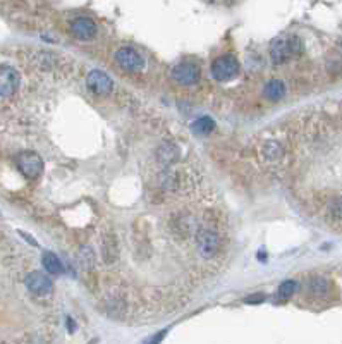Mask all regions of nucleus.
<instances>
[{
	"mask_svg": "<svg viewBox=\"0 0 342 344\" xmlns=\"http://www.w3.org/2000/svg\"><path fill=\"white\" fill-rule=\"evenodd\" d=\"M16 167L24 177L36 179L43 172V160L35 152H21L16 157Z\"/></svg>",
	"mask_w": 342,
	"mask_h": 344,
	"instance_id": "1",
	"label": "nucleus"
},
{
	"mask_svg": "<svg viewBox=\"0 0 342 344\" xmlns=\"http://www.w3.org/2000/svg\"><path fill=\"white\" fill-rule=\"evenodd\" d=\"M220 238L212 229H200L196 233V248L203 258H213L219 252Z\"/></svg>",
	"mask_w": 342,
	"mask_h": 344,
	"instance_id": "2",
	"label": "nucleus"
},
{
	"mask_svg": "<svg viewBox=\"0 0 342 344\" xmlns=\"http://www.w3.org/2000/svg\"><path fill=\"white\" fill-rule=\"evenodd\" d=\"M239 71V64L236 61V57L232 55H224V57H219L215 62L212 64V74L217 81H227L231 78H234Z\"/></svg>",
	"mask_w": 342,
	"mask_h": 344,
	"instance_id": "3",
	"label": "nucleus"
},
{
	"mask_svg": "<svg viewBox=\"0 0 342 344\" xmlns=\"http://www.w3.org/2000/svg\"><path fill=\"white\" fill-rule=\"evenodd\" d=\"M115 61H117V64L121 66L122 69L133 71V73L141 71L143 67H145V59H143L134 48H129V47H124L121 50H117Z\"/></svg>",
	"mask_w": 342,
	"mask_h": 344,
	"instance_id": "4",
	"label": "nucleus"
},
{
	"mask_svg": "<svg viewBox=\"0 0 342 344\" xmlns=\"http://www.w3.org/2000/svg\"><path fill=\"white\" fill-rule=\"evenodd\" d=\"M19 73L10 66H0V96H10L19 86Z\"/></svg>",
	"mask_w": 342,
	"mask_h": 344,
	"instance_id": "5",
	"label": "nucleus"
},
{
	"mask_svg": "<svg viewBox=\"0 0 342 344\" xmlns=\"http://www.w3.org/2000/svg\"><path fill=\"white\" fill-rule=\"evenodd\" d=\"M200 67L191 62H182L172 69V78L181 85H194L200 81Z\"/></svg>",
	"mask_w": 342,
	"mask_h": 344,
	"instance_id": "6",
	"label": "nucleus"
},
{
	"mask_svg": "<svg viewBox=\"0 0 342 344\" xmlns=\"http://www.w3.org/2000/svg\"><path fill=\"white\" fill-rule=\"evenodd\" d=\"M86 86L95 95H108L112 91V80L103 71H91L86 80Z\"/></svg>",
	"mask_w": 342,
	"mask_h": 344,
	"instance_id": "7",
	"label": "nucleus"
},
{
	"mask_svg": "<svg viewBox=\"0 0 342 344\" xmlns=\"http://www.w3.org/2000/svg\"><path fill=\"white\" fill-rule=\"evenodd\" d=\"M26 287L36 296H47L54 287V284H52L48 275L41 274V272H31L26 277Z\"/></svg>",
	"mask_w": 342,
	"mask_h": 344,
	"instance_id": "8",
	"label": "nucleus"
},
{
	"mask_svg": "<svg viewBox=\"0 0 342 344\" xmlns=\"http://www.w3.org/2000/svg\"><path fill=\"white\" fill-rule=\"evenodd\" d=\"M100 255H101V260L107 265L114 263L119 258V246H117V238H115V234L105 233L103 236H101Z\"/></svg>",
	"mask_w": 342,
	"mask_h": 344,
	"instance_id": "9",
	"label": "nucleus"
},
{
	"mask_svg": "<svg viewBox=\"0 0 342 344\" xmlns=\"http://www.w3.org/2000/svg\"><path fill=\"white\" fill-rule=\"evenodd\" d=\"M71 31L76 38L80 40H89L96 35V24L89 17H78L71 24Z\"/></svg>",
	"mask_w": 342,
	"mask_h": 344,
	"instance_id": "10",
	"label": "nucleus"
},
{
	"mask_svg": "<svg viewBox=\"0 0 342 344\" xmlns=\"http://www.w3.org/2000/svg\"><path fill=\"white\" fill-rule=\"evenodd\" d=\"M291 48H289L287 38H275L270 43V57L273 64H284L291 59Z\"/></svg>",
	"mask_w": 342,
	"mask_h": 344,
	"instance_id": "11",
	"label": "nucleus"
},
{
	"mask_svg": "<svg viewBox=\"0 0 342 344\" xmlns=\"http://www.w3.org/2000/svg\"><path fill=\"white\" fill-rule=\"evenodd\" d=\"M157 160L162 164V166H172L179 160V150L177 147L171 143H165L157 150Z\"/></svg>",
	"mask_w": 342,
	"mask_h": 344,
	"instance_id": "12",
	"label": "nucleus"
},
{
	"mask_svg": "<svg viewBox=\"0 0 342 344\" xmlns=\"http://www.w3.org/2000/svg\"><path fill=\"white\" fill-rule=\"evenodd\" d=\"M263 93H265V96L268 100L277 102V100H280L285 95V85L279 80H270L265 85V88H263Z\"/></svg>",
	"mask_w": 342,
	"mask_h": 344,
	"instance_id": "13",
	"label": "nucleus"
},
{
	"mask_svg": "<svg viewBox=\"0 0 342 344\" xmlns=\"http://www.w3.org/2000/svg\"><path fill=\"white\" fill-rule=\"evenodd\" d=\"M41 261H43V267L45 270L48 272V274H62L64 272V267H62V261L59 260L57 255H54V253L50 252H45L43 253V258H41Z\"/></svg>",
	"mask_w": 342,
	"mask_h": 344,
	"instance_id": "14",
	"label": "nucleus"
},
{
	"mask_svg": "<svg viewBox=\"0 0 342 344\" xmlns=\"http://www.w3.org/2000/svg\"><path fill=\"white\" fill-rule=\"evenodd\" d=\"M191 129H193L194 134H200V136H205V134H210L213 129H215V122H213L212 117H200L198 121L193 122V126H191Z\"/></svg>",
	"mask_w": 342,
	"mask_h": 344,
	"instance_id": "15",
	"label": "nucleus"
},
{
	"mask_svg": "<svg viewBox=\"0 0 342 344\" xmlns=\"http://www.w3.org/2000/svg\"><path fill=\"white\" fill-rule=\"evenodd\" d=\"M263 155H265L266 160H272V162L280 159V155H282L280 143H277V141H266V143L263 145Z\"/></svg>",
	"mask_w": 342,
	"mask_h": 344,
	"instance_id": "16",
	"label": "nucleus"
},
{
	"mask_svg": "<svg viewBox=\"0 0 342 344\" xmlns=\"http://www.w3.org/2000/svg\"><path fill=\"white\" fill-rule=\"evenodd\" d=\"M296 289H298L296 280H284L277 291V296H279V300H289L296 293Z\"/></svg>",
	"mask_w": 342,
	"mask_h": 344,
	"instance_id": "17",
	"label": "nucleus"
},
{
	"mask_svg": "<svg viewBox=\"0 0 342 344\" xmlns=\"http://www.w3.org/2000/svg\"><path fill=\"white\" fill-rule=\"evenodd\" d=\"M310 291L313 294H318V296H322V294H325L327 291H329V287H330V284L327 282L325 279L323 277H313L310 280Z\"/></svg>",
	"mask_w": 342,
	"mask_h": 344,
	"instance_id": "18",
	"label": "nucleus"
},
{
	"mask_svg": "<svg viewBox=\"0 0 342 344\" xmlns=\"http://www.w3.org/2000/svg\"><path fill=\"white\" fill-rule=\"evenodd\" d=\"M329 212L334 219L342 220V196L332 198V201L329 203Z\"/></svg>",
	"mask_w": 342,
	"mask_h": 344,
	"instance_id": "19",
	"label": "nucleus"
},
{
	"mask_svg": "<svg viewBox=\"0 0 342 344\" xmlns=\"http://www.w3.org/2000/svg\"><path fill=\"white\" fill-rule=\"evenodd\" d=\"M287 43H289V48H291V54L292 55H298L303 52V42L299 36H289L287 38Z\"/></svg>",
	"mask_w": 342,
	"mask_h": 344,
	"instance_id": "20",
	"label": "nucleus"
},
{
	"mask_svg": "<svg viewBox=\"0 0 342 344\" xmlns=\"http://www.w3.org/2000/svg\"><path fill=\"white\" fill-rule=\"evenodd\" d=\"M165 334H167V331H160L159 334L152 336V338H150V339H146V341L143 343V344H160V343H162V339L165 338Z\"/></svg>",
	"mask_w": 342,
	"mask_h": 344,
	"instance_id": "21",
	"label": "nucleus"
},
{
	"mask_svg": "<svg viewBox=\"0 0 342 344\" xmlns=\"http://www.w3.org/2000/svg\"><path fill=\"white\" fill-rule=\"evenodd\" d=\"M263 300H265V296H263L261 293H258V294H251V296H248L244 301H246V303H260Z\"/></svg>",
	"mask_w": 342,
	"mask_h": 344,
	"instance_id": "22",
	"label": "nucleus"
}]
</instances>
